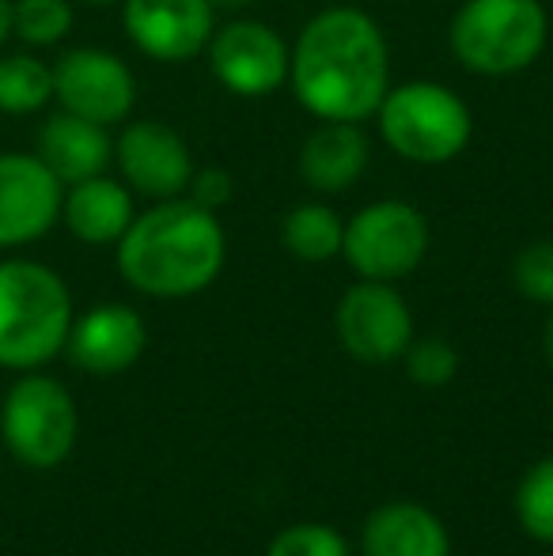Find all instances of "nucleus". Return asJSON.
I'll return each instance as SVG.
<instances>
[{"mask_svg": "<svg viewBox=\"0 0 553 556\" xmlns=\"http://www.w3.org/2000/svg\"><path fill=\"white\" fill-rule=\"evenodd\" d=\"M376 122L384 144L399 160L417 163V167H443L458 160L474 137L470 106L436 80H410L387 88Z\"/></svg>", "mask_w": 553, "mask_h": 556, "instance_id": "39448f33", "label": "nucleus"}, {"mask_svg": "<svg viewBox=\"0 0 553 556\" xmlns=\"http://www.w3.org/2000/svg\"><path fill=\"white\" fill-rule=\"evenodd\" d=\"M35 155L58 175L61 186L84 182V178L106 175L114 163V140L106 125H96L88 117H76L68 111H58L38 129Z\"/></svg>", "mask_w": 553, "mask_h": 556, "instance_id": "dca6fc26", "label": "nucleus"}, {"mask_svg": "<svg viewBox=\"0 0 553 556\" xmlns=\"http://www.w3.org/2000/svg\"><path fill=\"white\" fill-rule=\"evenodd\" d=\"M231 193H236V182H231V175L224 167L193 170L190 186H186V198H190L193 205L209 208V213H221V208L231 201Z\"/></svg>", "mask_w": 553, "mask_h": 556, "instance_id": "a878e982", "label": "nucleus"}, {"mask_svg": "<svg viewBox=\"0 0 553 556\" xmlns=\"http://www.w3.org/2000/svg\"><path fill=\"white\" fill-rule=\"evenodd\" d=\"M144 318L134 307H126V303H99L88 315L73 318L65 352L80 371L118 375L129 371L144 356Z\"/></svg>", "mask_w": 553, "mask_h": 556, "instance_id": "4468645a", "label": "nucleus"}, {"mask_svg": "<svg viewBox=\"0 0 553 556\" xmlns=\"http://www.w3.org/2000/svg\"><path fill=\"white\" fill-rule=\"evenodd\" d=\"M209 73L239 99H266L288 84V46L269 23L231 20L205 46Z\"/></svg>", "mask_w": 553, "mask_h": 556, "instance_id": "9d476101", "label": "nucleus"}, {"mask_svg": "<svg viewBox=\"0 0 553 556\" xmlns=\"http://www.w3.org/2000/svg\"><path fill=\"white\" fill-rule=\"evenodd\" d=\"M550 15L542 0H466L448 30L455 61L474 76L504 80L542 58Z\"/></svg>", "mask_w": 553, "mask_h": 556, "instance_id": "20e7f679", "label": "nucleus"}, {"mask_svg": "<svg viewBox=\"0 0 553 556\" xmlns=\"http://www.w3.org/2000/svg\"><path fill=\"white\" fill-rule=\"evenodd\" d=\"M68 285L42 262H0V367L35 371L50 364L73 330Z\"/></svg>", "mask_w": 553, "mask_h": 556, "instance_id": "7ed1b4c3", "label": "nucleus"}, {"mask_svg": "<svg viewBox=\"0 0 553 556\" xmlns=\"http://www.w3.org/2000/svg\"><path fill=\"white\" fill-rule=\"evenodd\" d=\"M122 27L144 58L183 65L205 53L216 8L209 0H122Z\"/></svg>", "mask_w": 553, "mask_h": 556, "instance_id": "f8f14e48", "label": "nucleus"}, {"mask_svg": "<svg viewBox=\"0 0 553 556\" xmlns=\"http://www.w3.org/2000/svg\"><path fill=\"white\" fill-rule=\"evenodd\" d=\"M364 556H451V534L436 511L414 500L376 507L361 530Z\"/></svg>", "mask_w": 553, "mask_h": 556, "instance_id": "a211bd4d", "label": "nucleus"}, {"mask_svg": "<svg viewBox=\"0 0 553 556\" xmlns=\"http://www.w3.org/2000/svg\"><path fill=\"white\" fill-rule=\"evenodd\" d=\"M345 242V220L323 201H303L280 220V247L307 265L334 262Z\"/></svg>", "mask_w": 553, "mask_h": 556, "instance_id": "6ab92c4d", "label": "nucleus"}, {"mask_svg": "<svg viewBox=\"0 0 553 556\" xmlns=\"http://www.w3.org/2000/svg\"><path fill=\"white\" fill-rule=\"evenodd\" d=\"M0 432L4 443L23 466L50 469L73 454L80 417L76 402L58 379L50 375H23L4 397L0 409Z\"/></svg>", "mask_w": 553, "mask_h": 556, "instance_id": "423d86ee", "label": "nucleus"}, {"mask_svg": "<svg viewBox=\"0 0 553 556\" xmlns=\"http://www.w3.org/2000/svg\"><path fill=\"white\" fill-rule=\"evenodd\" d=\"M512 285L524 300L553 307V239L524 247L512 262Z\"/></svg>", "mask_w": 553, "mask_h": 556, "instance_id": "b1692460", "label": "nucleus"}, {"mask_svg": "<svg viewBox=\"0 0 553 556\" xmlns=\"http://www.w3.org/2000/svg\"><path fill=\"white\" fill-rule=\"evenodd\" d=\"M266 556H349V542L326 522H296L277 530Z\"/></svg>", "mask_w": 553, "mask_h": 556, "instance_id": "393cba45", "label": "nucleus"}, {"mask_svg": "<svg viewBox=\"0 0 553 556\" xmlns=\"http://www.w3.org/2000/svg\"><path fill=\"white\" fill-rule=\"evenodd\" d=\"M84 4H91V8H106V4H122V0H84Z\"/></svg>", "mask_w": 553, "mask_h": 556, "instance_id": "c756f323", "label": "nucleus"}, {"mask_svg": "<svg viewBox=\"0 0 553 556\" xmlns=\"http://www.w3.org/2000/svg\"><path fill=\"white\" fill-rule=\"evenodd\" d=\"M114 163L122 170V182L140 198L167 201L183 198L193 178V152L183 132L167 122H129L114 140Z\"/></svg>", "mask_w": 553, "mask_h": 556, "instance_id": "9b49d317", "label": "nucleus"}, {"mask_svg": "<svg viewBox=\"0 0 553 556\" xmlns=\"http://www.w3.org/2000/svg\"><path fill=\"white\" fill-rule=\"evenodd\" d=\"M53 103V65L35 53L0 58V114L27 117Z\"/></svg>", "mask_w": 553, "mask_h": 556, "instance_id": "aec40b11", "label": "nucleus"}, {"mask_svg": "<svg viewBox=\"0 0 553 556\" xmlns=\"http://www.w3.org/2000/svg\"><path fill=\"white\" fill-rule=\"evenodd\" d=\"M228 262V235L221 216L190 198L155 201L137 213L118 239V273L129 288L152 300H186L221 277Z\"/></svg>", "mask_w": 553, "mask_h": 556, "instance_id": "f03ea898", "label": "nucleus"}, {"mask_svg": "<svg viewBox=\"0 0 553 556\" xmlns=\"http://www.w3.org/2000/svg\"><path fill=\"white\" fill-rule=\"evenodd\" d=\"M334 333L353 359L384 367L402 359L414 341V311L402 292L384 280H356L334 311Z\"/></svg>", "mask_w": 553, "mask_h": 556, "instance_id": "6e6552de", "label": "nucleus"}, {"mask_svg": "<svg viewBox=\"0 0 553 556\" xmlns=\"http://www.w3.org/2000/svg\"><path fill=\"white\" fill-rule=\"evenodd\" d=\"M53 103L96 125H122L137 106V76L118 53L76 46L53 65Z\"/></svg>", "mask_w": 553, "mask_h": 556, "instance_id": "1a4fd4ad", "label": "nucleus"}, {"mask_svg": "<svg viewBox=\"0 0 553 556\" xmlns=\"http://www.w3.org/2000/svg\"><path fill=\"white\" fill-rule=\"evenodd\" d=\"M73 30V4L68 0H12V35L20 42L46 50L58 46Z\"/></svg>", "mask_w": 553, "mask_h": 556, "instance_id": "4be33fe9", "label": "nucleus"}, {"mask_svg": "<svg viewBox=\"0 0 553 556\" xmlns=\"http://www.w3.org/2000/svg\"><path fill=\"white\" fill-rule=\"evenodd\" d=\"M402 359H406L410 379L425 390H443L458 375V352H455V344L443 341V337H420V341H410V349L402 352Z\"/></svg>", "mask_w": 553, "mask_h": 556, "instance_id": "5701e85b", "label": "nucleus"}, {"mask_svg": "<svg viewBox=\"0 0 553 556\" xmlns=\"http://www.w3.org/2000/svg\"><path fill=\"white\" fill-rule=\"evenodd\" d=\"M65 186L35 152H0V250L38 242L61 220Z\"/></svg>", "mask_w": 553, "mask_h": 556, "instance_id": "ddd939ff", "label": "nucleus"}, {"mask_svg": "<svg viewBox=\"0 0 553 556\" xmlns=\"http://www.w3.org/2000/svg\"><path fill=\"white\" fill-rule=\"evenodd\" d=\"M516 519L539 545H553V458L535 462L516 489Z\"/></svg>", "mask_w": 553, "mask_h": 556, "instance_id": "412c9836", "label": "nucleus"}, {"mask_svg": "<svg viewBox=\"0 0 553 556\" xmlns=\"http://www.w3.org/2000/svg\"><path fill=\"white\" fill-rule=\"evenodd\" d=\"M428 220L417 205L410 201H372L364 205L353 220L345 224V242L341 254L353 265L361 280H384V285H399L410 273L420 269L428 254Z\"/></svg>", "mask_w": 553, "mask_h": 556, "instance_id": "0eeeda50", "label": "nucleus"}, {"mask_svg": "<svg viewBox=\"0 0 553 556\" xmlns=\"http://www.w3.org/2000/svg\"><path fill=\"white\" fill-rule=\"evenodd\" d=\"M368 155L372 144L361 122H323L307 132L300 148V178L315 193L338 198L364 178Z\"/></svg>", "mask_w": 553, "mask_h": 556, "instance_id": "2eb2a0df", "label": "nucleus"}, {"mask_svg": "<svg viewBox=\"0 0 553 556\" xmlns=\"http://www.w3.org/2000/svg\"><path fill=\"white\" fill-rule=\"evenodd\" d=\"M12 35V0H0V42Z\"/></svg>", "mask_w": 553, "mask_h": 556, "instance_id": "bb28decb", "label": "nucleus"}, {"mask_svg": "<svg viewBox=\"0 0 553 556\" xmlns=\"http://www.w3.org/2000/svg\"><path fill=\"white\" fill-rule=\"evenodd\" d=\"M296 103L318 122H368L391 88L384 27L353 4L323 8L288 50Z\"/></svg>", "mask_w": 553, "mask_h": 556, "instance_id": "f257e3e1", "label": "nucleus"}, {"mask_svg": "<svg viewBox=\"0 0 553 556\" xmlns=\"http://www.w3.org/2000/svg\"><path fill=\"white\" fill-rule=\"evenodd\" d=\"M542 349H546V359H550V367H553V315H550V323H546V333H542Z\"/></svg>", "mask_w": 553, "mask_h": 556, "instance_id": "c85d7f7f", "label": "nucleus"}, {"mask_svg": "<svg viewBox=\"0 0 553 556\" xmlns=\"http://www.w3.org/2000/svg\"><path fill=\"white\" fill-rule=\"evenodd\" d=\"M134 216V190L111 175L65 186V198H61V224L88 247H118Z\"/></svg>", "mask_w": 553, "mask_h": 556, "instance_id": "f3484780", "label": "nucleus"}, {"mask_svg": "<svg viewBox=\"0 0 553 556\" xmlns=\"http://www.w3.org/2000/svg\"><path fill=\"white\" fill-rule=\"evenodd\" d=\"M209 4H213L216 12H239V8H247L251 0H209Z\"/></svg>", "mask_w": 553, "mask_h": 556, "instance_id": "cd10ccee", "label": "nucleus"}]
</instances>
